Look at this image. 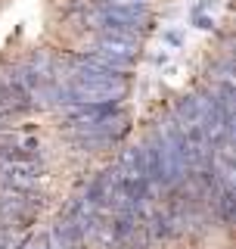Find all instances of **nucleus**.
Listing matches in <instances>:
<instances>
[{
    "instance_id": "nucleus-5",
    "label": "nucleus",
    "mask_w": 236,
    "mask_h": 249,
    "mask_svg": "<svg viewBox=\"0 0 236 249\" xmlns=\"http://www.w3.org/2000/svg\"><path fill=\"white\" fill-rule=\"evenodd\" d=\"M13 228H16V224H13V221H10V218H6L3 212H0V233H10Z\"/></svg>"
},
{
    "instance_id": "nucleus-4",
    "label": "nucleus",
    "mask_w": 236,
    "mask_h": 249,
    "mask_svg": "<svg viewBox=\"0 0 236 249\" xmlns=\"http://www.w3.org/2000/svg\"><path fill=\"white\" fill-rule=\"evenodd\" d=\"M109 112H115V103H68L66 106L68 124H90L106 119Z\"/></svg>"
},
{
    "instance_id": "nucleus-1",
    "label": "nucleus",
    "mask_w": 236,
    "mask_h": 249,
    "mask_svg": "<svg viewBox=\"0 0 236 249\" xmlns=\"http://www.w3.org/2000/svg\"><path fill=\"white\" fill-rule=\"evenodd\" d=\"M137 47H140L137 37H112V35H100L97 41H93L90 53H100V56H106L109 62H115V69L128 72L131 62L137 59Z\"/></svg>"
},
{
    "instance_id": "nucleus-2",
    "label": "nucleus",
    "mask_w": 236,
    "mask_h": 249,
    "mask_svg": "<svg viewBox=\"0 0 236 249\" xmlns=\"http://www.w3.org/2000/svg\"><path fill=\"white\" fill-rule=\"evenodd\" d=\"M41 209V196H34V190H16V187H3L0 193V212L10 218L13 224L28 221L31 215Z\"/></svg>"
},
{
    "instance_id": "nucleus-3",
    "label": "nucleus",
    "mask_w": 236,
    "mask_h": 249,
    "mask_svg": "<svg viewBox=\"0 0 236 249\" xmlns=\"http://www.w3.org/2000/svg\"><path fill=\"white\" fill-rule=\"evenodd\" d=\"M41 178H44L41 175V165H34V162H10V159H0V181H3V187L34 190Z\"/></svg>"
},
{
    "instance_id": "nucleus-6",
    "label": "nucleus",
    "mask_w": 236,
    "mask_h": 249,
    "mask_svg": "<svg viewBox=\"0 0 236 249\" xmlns=\"http://www.w3.org/2000/svg\"><path fill=\"white\" fill-rule=\"evenodd\" d=\"M109 249H124V246H109Z\"/></svg>"
}]
</instances>
